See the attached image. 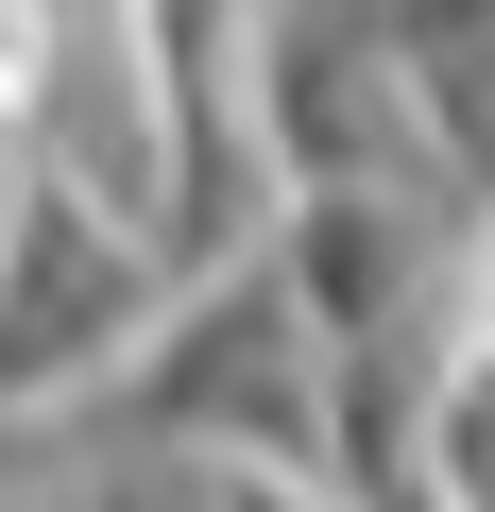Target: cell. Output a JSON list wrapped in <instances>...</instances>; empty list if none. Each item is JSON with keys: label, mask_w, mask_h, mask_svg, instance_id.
Segmentation results:
<instances>
[{"label": "cell", "mask_w": 495, "mask_h": 512, "mask_svg": "<svg viewBox=\"0 0 495 512\" xmlns=\"http://www.w3.org/2000/svg\"><path fill=\"white\" fill-rule=\"evenodd\" d=\"M18 188H35V154H18V137H0V222H18Z\"/></svg>", "instance_id": "277c9868"}, {"label": "cell", "mask_w": 495, "mask_h": 512, "mask_svg": "<svg viewBox=\"0 0 495 512\" xmlns=\"http://www.w3.org/2000/svg\"><path fill=\"white\" fill-rule=\"evenodd\" d=\"M205 512H359L342 478H205Z\"/></svg>", "instance_id": "3957f363"}, {"label": "cell", "mask_w": 495, "mask_h": 512, "mask_svg": "<svg viewBox=\"0 0 495 512\" xmlns=\"http://www.w3.org/2000/svg\"><path fill=\"white\" fill-rule=\"evenodd\" d=\"M171 291H188V274H171V239H154L137 205L35 171L18 222H0V444H69V427L137 376V342L171 325Z\"/></svg>", "instance_id": "7a4b0ae2"}, {"label": "cell", "mask_w": 495, "mask_h": 512, "mask_svg": "<svg viewBox=\"0 0 495 512\" xmlns=\"http://www.w3.org/2000/svg\"><path fill=\"white\" fill-rule=\"evenodd\" d=\"M103 461H205V478H325L342 461V359L308 325V291L257 256H222V274L171 291V325L137 342V376L69 427Z\"/></svg>", "instance_id": "6da1fadb"}]
</instances>
